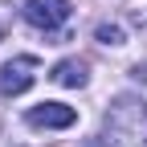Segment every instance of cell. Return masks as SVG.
<instances>
[{
    "label": "cell",
    "mask_w": 147,
    "mask_h": 147,
    "mask_svg": "<svg viewBox=\"0 0 147 147\" xmlns=\"http://www.w3.org/2000/svg\"><path fill=\"white\" fill-rule=\"evenodd\" d=\"M29 127H45V131H65V127L78 123V110L65 106V102H41V106H33L29 110Z\"/></svg>",
    "instance_id": "obj_4"
},
{
    "label": "cell",
    "mask_w": 147,
    "mask_h": 147,
    "mask_svg": "<svg viewBox=\"0 0 147 147\" xmlns=\"http://www.w3.org/2000/svg\"><path fill=\"white\" fill-rule=\"evenodd\" d=\"M69 0H29L25 4V21L33 25V29H45V33H53L57 25H65L69 21Z\"/></svg>",
    "instance_id": "obj_2"
},
{
    "label": "cell",
    "mask_w": 147,
    "mask_h": 147,
    "mask_svg": "<svg viewBox=\"0 0 147 147\" xmlns=\"http://www.w3.org/2000/svg\"><path fill=\"white\" fill-rule=\"evenodd\" d=\"M33 78H37V57H12L4 69H0V94L4 98H16V94H25V90L33 86Z\"/></svg>",
    "instance_id": "obj_3"
},
{
    "label": "cell",
    "mask_w": 147,
    "mask_h": 147,
    "mask_svg": "<svg viewBox=\"0 0 147 147\" xmlns=\"http://www.w3.org/2000/svg\"><path fill=\"white\" fill-rule=\"evenodd\" d=\"M94 37H98L102 45H123V29H119V25H98Z\"/></svg>",
    "instance_id": "obj_6"
},
{
    "label": "cell",
    "mask_w": 147,
    "mask_h": 147,
    "mask_svg": "<svg viewBox=\"0 0 147 147\" xmlns=\"http://www.w3.org/2000/svg\"><path fill=\"white\" fill-rule=\"evenodd\" d=\"M53 82L57 86H86V61L82 57H65L53 65Z\"/></svg>",
    "instance_id": "obj_5"
},
{
    "label": "cell",
    "mask_w": 147,
    "mask_h": 147,
    "mask_svg": "<svg viewBox=\"0 0 147 147\" xmlns=\"http://www.w3.org/2000/svg\"><path fill=\"white\" fill-rule=\"evenodd\" d=\"M106 135L115 139V147H143L147 143V110H143V102L119 98L110 119H106Z\"/></svg>",
    "instance_id": "obj_1"
}]
</instances>
